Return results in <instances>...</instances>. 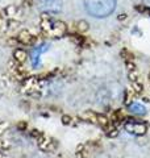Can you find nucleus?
<instances>
[{"mask_svg": "<svg viewBox=\"0 0 150 158\" xmlns=\"http://www.w3.org/2000/svg\"><path fill=\"white\" fill-rule=\"evenodd\" d=\"M84 8L91 16L103 19L115 11L116 0H84Z\"/></svg>", "mask_w": 150, "mask_h": 158, "instance_id": "1", "label": "nucleus"}, {"mask_svg": "<svg viewBox=\"0 0 150 158\" xmlns=\"http://www.w3.org/2000/svg\"><path fill=\"white\" fill-rule=\"evenodd\" d=\"M36 6L44 13L56 15L62 11V0H36Z\"/></svg>", "mask_w": 150, "mask_h": 158, "instance_id": "2", "label": "nucleus"}, {"mask_svg": "<svg viewBox=\"0 0 150 158\" xmlns=\"http://www.w3.org/2000/svg\"><path fill=\"white\" fill-rule=\"evenodd\" d=\"M125 131L129 132L131 135H136V136H142L146 133L148 127L144 123H138V121H133V120H128L125 123Z\"/></svg>", "mask_w": 150, "mask_h": 158, "instance_id": "3", "label": "nucleus"}, {"mask_svg": "<svg viewBox=\"0 0 150 158\" xmlns=\"http://www.w3.org/2000/svg\"><path fill=\"white\" fill-rule=\"evenodd\" d=\"M129 112L134 113V115H145L146 113V108L140 103H131L129 104Z\"/></svg>", "mask_w": 150, "mask_h": 158, "instance_id": "4", "label": "nucleus"}, {"mask_svg": "<svg viewBox=\"0 0 150 158\" xmlns=\"http://www.w3.org/2000/svg\"><path fill=\"white\" fill-rule=\"evenodd\" d=\"M53 29L57 36H62V34L66 32V25H65V23H62V21H57V23H54Z\"/></svg>", "mask_w": 150, "mask_h": 158, "instance_id": "5", "label": "nucleus"}, {"mask_svg": "<svg viewBox=\"0 0 150 158\" xmlns=\"http://www.w3.org/2000/svg\"><path fill=\"white\" fill-rule=\"evenodd\" d=\"M20 40H21L23 42H29L32 40V37H31V34H29L28 32H21L20 33Z\"/></svg>", "mask_w": 150, "mask_h": 158, "instance_id": "6", "label": "nucleus"}, {"mask_svg": "<svg viewBox=\"0 0 150 158\" xmlns=\"http://www.w3.org/2000/svg\"><path fill=\"white\" fill-rule=\"evenodd\" d=\"M78 29L81 32H86L87 29H88V24L86 23V21H79L78 23Z\"/></svg>", "mask_w": 150, "mask_h": 158, "instance_id": "7", "label": "nucleus"}, {"mask_svg": "<svg viewBox=\"0 0 150 158\" xmlns=\"http://www.w3.org/2000/svg\"><path fill=\"white\" fill-rule=\"evenodd\" d=\"M132 87L134 88V91H136V92H141L142 91V85H141V83H138L137 81L132 82Z\"/></svg>", "mask_w": 150, "mask_h": 158, "instance_id": "8", "label": "nucleus"}, {"mask_svg": "<svg viewBox=\"0 0 150 158\" xmlns=\"http://www.w3.org/2000/svg\"><path fill=\"white\" fill-rule=\"evenodd\" d=\"M107 135L109 137H115V136H117V129L115 127H111V128H108L107 129Z\"/></svg>", "mask_w": 150, "mask_h": 158, "instance_id": "9", "label": "nucleus"}, {"mask_svg": "<svg viewBox=\"0 0 150 158\" xmlns=\"http://www.w3.org/2000/svg\"><path fill=\"white\" fill-rule=\"evenodd\" d=\"M98 123L103 127H107L108 120H107V117H104V116H98Z\"/></svg>", "mask_w": 150, "mask_h": 158, "instance_id": "10", "label": "nucleus"}, {"mask_svg": "<svg viewBox=\"0 0 150 158\" xmlns=\"http://www.w3.org/2000/svg\"><path fill=\"white\" fill-rule=\"evenodd\" d=\"M15 56L17 57V59H20V61H23V59L27 57V54H25L24 52H21V50H16V53H15Z\"/></svg>", "mask_w": 150, "mask_h": 158, "instance_id": "11", "label": "nucleus"}, {"mask_svg": "<svg viewBox=\"0 0 150 158\" xmlns=\"http://www.w3.org/2000/svg\"><path fill=\"white\" fill-rule=\"evenodd\" d=\"M131 91H128L127 92V98H125V103H127V104H131V100H132V96H131Z\"/></svg>", "mask_w": 150, "mask_h": 158, "instance_id": "12", "label": "nucleus"}, {"mask_svg": "<svg viewBox=\"0 0 150 158\" xmlns=\"http://www.w3.org/2000/svg\"><path fill=\"white\" fill-rule=\"evenodd\" d=\"M144 3H145V6L150 8V0H144Z\"/></svg>", "mask_w": 150, "mask_h": 158, "instance_id": "13", "label": "nucleus"}]
</instances>
